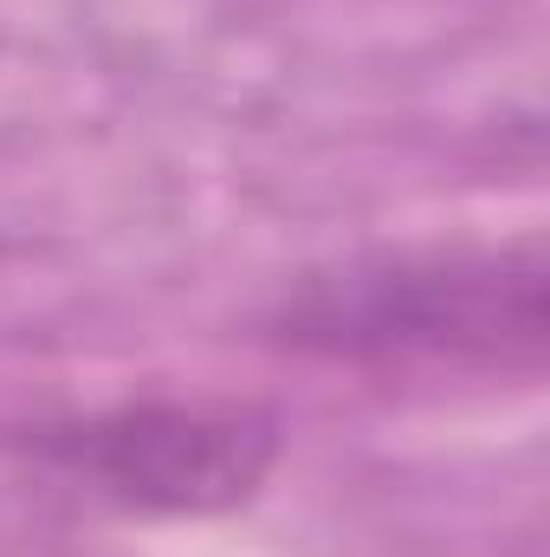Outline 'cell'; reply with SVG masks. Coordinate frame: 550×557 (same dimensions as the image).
Segmentation results:
<instances>
[{
  "label": "cell",
  "mask_w": 550,
  "mask_h": 557,
  "mask_svg": "<svg viewBox=\"0 0 550 557\" xmlns=\"http://www.w3.org/2000/svg\"><path fill=\"white\" fill-rule=\"evenodd\" d=\"M545 247H396L304 273L273 331L337 363H499L538 370L550 337Z\"/></svg>",
  "instance_id": "6da1fadb"
},
{
  "label": "cell",
  "mask_w": 550,
  "mask_h": 557,
  "mask_svg": "<svg viewBox=\"0 0 550 557\" xmlns=\"http://www.w3.org/2000/svg\"><path fill=\"white\" fill-rule=\"evenodd\" d=\"M46 460L91 499L208 519L247 506L278 460V416L260 403H117L46 434Z\"/></svg>",
  "instance_id": "7a4b0ae2"
}]
</instances>
